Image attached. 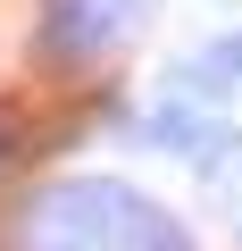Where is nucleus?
Instances as JSON below:
<instances>
[{
	"mask_svg": "<svg viewBox=\"0 0 242 251\" xmlns=\"http://www.w3.org/2000/svg\"><path fill=\"white\" fill-rule=\"evenodd\" d=\"M17 159V126H9V109H0V168Z\"/></svg>",
	"mask_w": 242,
	"mask_h": 251,
	"instance_id": "obj_4",
	"label": "nucleus"
},
{
	"mask_svg": "<svg viewBox=\"0 0 242 251\" xmlns=\"http://www.w3.org/2000/svg\"><path fill=\"white\" fill-rule=\"evenodd\" d=\"M234 234H242V201H234Z\"/></svg>",
	"mask_w": 242,
	"mask_h": 251,
	"instance_id": "obj_5",
	"label": "nucleus"
},
{
	"mask_svg": "<svg viewBox=\"0 0 242 251\" xmlns=\"http://www.w3.org/2000/svg\"><path fill=\"white\" fill-rule=\"evenodd\" d=\"M17 251H200V234L134 176H50L17 201Z\"/></svg>",
	"mask_w": 242,
	"mask_h": 251,
	"instance_id": "obj_1",
	"label": "nucleus"
},
{
	"mask_svg": "<svg viewBox=\"0 0 242 251\" xmlns=\"http://www.w3.org/2000/svg\"><path fill=\"white\" fill-rule=\"evenodd\" d=\"M151 17V0H42L34 9V67L50 75H84L100 59H117Z\"/></svg>",
	"mask_w": 242,
	"mask_h": 251,
	"instance_id": "obj_2",
	"label": "nucleus"
},
{
	"mask_svg": "<svg viewBox=\"0 0 242 251\" xmlns=\"http://www.w3.org/2000/svg\"><path fill=\"white\" fill-rule=\"evenodd\" d=\"M167 92H184V100H200V109L242 100V25H234V34H209L200 50H184V59L167 67Z\"/></svg>",
	"mask_w": 242,
	"mask_h": 251,
	"instance_id": "obj_3",
	"label": "nucleus"
}]
</instances>
